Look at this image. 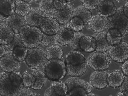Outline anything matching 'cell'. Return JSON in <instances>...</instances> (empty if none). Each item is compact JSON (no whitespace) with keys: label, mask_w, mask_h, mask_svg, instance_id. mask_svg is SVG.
Segmentation results:
<instances>
[{"label":"cell","mask_w":128,"mask_h":96,"mask_svg":"<svg viewBox=\"0 0 128 96\" xmlns=\"http://www.w3.org/2000/svg\"><path fill=\"white\" fill-rule=\"evenodd\" d=\"M54 5L56 10H62L65 8L68 2H62L58 0H54Z\"/></svg>","instance_id":"cell-39"},{"label":"cell","mask_w":128,"mask_h":96,"mask_svg":"<svg viewBox=\"0 0 128 96\" xmlns=\"http://www.w3.org/2000/svg\"><path fill=\"white\" fill-rule=\"evenodd\" d=\"M19 34L23 43L28 48H36L41 44L43 33L38 27L26 24L20 28Z\"/></svg>","instance_id":"cell-3"},{"label":"cell","mask_w":128,"mask_h":96,"mask_svg":"<svg viewBox=\"0 0 128 96\" xmlns=\"http://www.w3.org/2000/svg\"><path fill=\"white\" fill-rule=\"evenodd\" d=\"M22 0L26 2L29 4H31L36 1V0Z\"/></svg>","instance_id":"cell-45"},{"label":"cell","mask_w":128,"mask_h":96,"mask_svg":"<svg viewBox=\"0 0 128 96\" xmlns=\"http://www.w3.org/2000/svg\"><path fill=\"white\" fill-rule=\"evenodd\" d=\"M53 2L54 0H42L39 3V8L48 14L52 13L56 10Z\"/></svg>","instance_id":"cell-32"},{"label":"cell","mask_w":128,"mask_h":96,"mask_svg":"<svg viewBox=\"0 0 128 96\" xmlns=\"http://www.w3.org/2000/svg\"><path fill=\"white\" fill-rule=\"evenodd\" d=\"M86 8L92 10L97 8L100 0H80Z\"/></svg>","instance_id":"cell-35"},{"label":"cell","mask_w":128,"mask_h":96,"mask_svg":"<svg viewBox=\"0 0 128 96\" xmlns=\"http://www.w3.org/2000/svg\"><path fill=\"white\" fill-rule=\"evenodd\" d=\"M96 95L95 94H94V93L92 92H90L87 94V96H96Z\"/></svg>","instance_id":"cell-48"},{"label":"cell","mask_w":128,"mask_h":96,"mask_svg":"<svg viewBox=\"0 0 128 96\" xmlns=\"http://www.w3.org/2000/svg\"><path fill=\"white\" fill-rule=\"evenodd\" d=\"M24 45L22 41L20 35L19 33H15L13 40L10 44L5 45L6 48L10 51H13L14 49L18 46H22Z\"/></svg>","instance_id":"cell-36"},{"label":"cell","mask_w":128,"mask_h":96,"mask_svg":"<svg viewBox=\"0 0 128 96\" xmlns=\"http://www.w3.org/2000/svg\"><path fill=\"white\" fill-rule=\"evenodd\" d=\"M46 52V57L48 60L61 59L63 56V50L58 44L48 47Z\"/></svg>","instance_id":"cell-27"},{"label":"cell","mask_w":128,"mask_h":96,"mask_svg":"<svg viewBox=\"0 0 128 96\" xmlns=\"http://www.w3.org/2000/svg\"><path fill=\"white\" fill-rule=\"evenodd\" d=\"M120 91L126 90L128 92V76H125L124 80L122 86L120 87Z\"/></svg>","instance_id":"cell-40"},{"label":"cell","mask_w":128,"mask_h":96,"mask_svg":"<svg viewBox=\"0 0 128 96\" xmlns=\"http://www.w3.org/2000/svg\"><path fill=\"white\" fill-rule=\"evenodd\" d=\"M15 33L11 28L5 23L0 25V44L1 45H8L12 41Z\"/></svg>","instance_id":"cell-20"},{"label":"cell","mask_w":128,"mask_h":96,"mask_svg":"<svg viewBox=\"0 0 128 96\" xmlns=\"http://www.w3.org/2000/svg\"><path fill=\"white\" fill-rule=\"evenodd\" d=\"M68 91L67 85L65 83L57 81L52 83L44 92V96L66 95Z\"/></svg>","instance_id":"cell-18"},{"label":"cell","mask_w":128,"mask_h":96,"mask_svg":"<svg viewBox=\"0 0 128 96\" xmlns=\"http://www.w3.org/2000/svg\"><path fill=\"white\" fill-rule=\"evenodd\" d=\"M73 11L72 6L68 4L63 10H55L52 13V16L60 25H65L68 24L72 18Z\"/></svg>","instance_id":"cell-15"},{"label":"cell","mask_w":128,"mask_h":96,"mask_svg":"<svg viewBox=\"0 0 128 96\" xmlns=\"http://www.w3.org/2000/svg\"><path fill=\"white\" fill-rule=\"evenodd\" d=\"M96 9L98 14L108 18L115 14L117 8L112 0H100Z\"/></svg>","instance_id":"cell-16"},{"label":"cell","mask_w":128,"mask_h":96,"mask_svg":"<svg viewBox=\"0 0 128 96\" xmlns=\"http://www.w3.org/2000/svg\"><path fill=\"white\" fill-rule=\"evenodd\" d=\"M67 2H70V1H73L74 0H66Z\"/></svg>","instance_id":"cell-49"},{"label":"cell","mask_w":128,"mask_h":96,"mask_svg":"<svg viewBox=\"0 0 128 96\" xmlns=\"http://www.w3.org/2000/svg\"><path fill=\"white\" fill-rule=\"evenodd\" d=\"M115 0V1H120L121 0Z\"/></svg>","instance_id":"cell-50"},{"label":"cell","mask_w":128,"mask_h":96,"mask_svg":"<svg viewBox=\"0 0 128 96\" xmlns=\"http://www.w3.org/2000/svg\"><path fill=\"white\" fill-rule=\"evenodd\" d=\"M124 37L119 30L116 28L108 29L106 33L107 40L110 46L119 44L122 41Z\"/></svg>","instance_id":"cell-25"},{"label":"cell","mask_w":128,"mask_h":96,"mask_svg":"<svg viewBox=\"0 0 128 96\" xmlns=\"http://www.w3.org/2000/svg\"><path fill=\"white\" fill-rule=\"evenodd\" d=\"M116 96H124V95L122 92L120 91L117 93L116 95Z\"/></svg>","instance_id":"cell-46"},{"label":"cell","mask_w":128,"mask_h":96,"mask_svg":"<svg viewBox=\"0 0 128 96\" xmlns=\"http://www.w3.org/2000/svg\"><path fill=\"white\" fill-rule=\"evenodd\" d=\"M0 96H18L24 85L22 75L20 72H6L2 71L0 74Z\"/></svg>","instance_id":"cell-1"},{"label":"cell","mask_w":128,"mask_h":96,"mask_svg":"<svg viewBox=\"0 0 128 96\" xmlns=\"http://www.w3.org/2000/svg\"><path fill=\"white\" fill-rule=\"evenodd\" d=\"M50 15L43 12L39 8H32L25 17L27 24L30 26L40 28L46 17Z\"/></svg>","instance_id":"cell-12"},{"label":"cell","mask_w":128,"mask_h":96,"mask_svg":"<svg viewBox=\"0 0 128 96\" xmlns=\"http://www.w3.org/2000/svg\"><path fill=\"white\" fill-rule=\"evenodd\" d=\"M44 66V73L50 81H60L68 74L65 63L61 59L48 60Z\"/></svg>","instance_id":"cell-4"},{"label":"cell","mask_w":128,"mask_h":96,"mask_svg":"<svg viewBox=\"0 0 128 96\" xmlns=\"http://www.w3.org/2000/svg\"><path fill=\"white\" fill-rule=\"evenodd\" d=\"M31 72L36 78L34 84L31 88L34 90H40L46 83L48 79L45 73L40 70L34 69Z\"/></svg>","instance_id":"cell-28"},{"label":"cell","mask_w":128,"mask_h":96,"mask_svg":"<svg viewBox=\"0 0 128 96\" xmlns=\"http://www.w3.org/2000/svg\"><path fill=\"white\" fill-rule=\"evenodd\" d=\"M108 18L97 14L92 17L88 24L90 29L96 33L103 32L108 29Z\"/></svg>","instance_id":"cell-17"},{"label":"cell","mask_w":128,"mask_h":96,"mask_svg":"<svg viewBox=\"0 0 128 96\" xmlns=\"http://www.w3.org/2000/svg\"><path fill=\"white\" fill-rule=\"evenodd\" d=\"M87 63L89 67L94 71H105L108 69L112 59L106 52L94 51L89 55Z\"/></svg>","instance_id":"cell-6"},{"label":"cell","mask_w":128,"mask_h":96,"mask_svg":"<svg viewBox=\"0 0 128 96\" xmlns=\"http://www.w3.org/2000/svg\"><path fill=\"white\" fill-rule=\"evenodd\" d=\"M48 61L46 52L44 49L39 46L28 49V55L25 61L29 67L33 69H38L44 66Z\"/></svg>","instance_id":"cell-7"},{"label":"cell","mask_w":128,"mask_h":96,"mask_svg":"<svg viewBox=\"0 0 128 96\" xmlns=\"http://www.w3.org/2000/svg\"><path fill=\"white\" fill-rule=\"evenodd\" d=\"M16 2L14 0H0V14L8 17L15 13Z\"/></svg>","instance_id":"cell-24"},{"label":"cell","mask_w":128,"mask_h":96,"mask_svg":"<svg viewBox=\"0 0 128 96\" xmlns=\"http://www.w3.org/2000/svg\"><path fill=\"white\" fill-rule=\"evenodd\" d=\"M65 83L68 88L66 96H87L92 91V87L90 83L78 77L71 76Z\"/></svg>","instance_id":"cell-5"},{"label":"cell","mask_w":128,"mask_h":96,"mask_svg":"<svg viewBox=\"0 0 128 96\" xmlns=\"http://www.w3.org/2000/svg\"><path fill=\"white\" fill-rule=\"evenodd\" d=\"M122 71L125 76H128V60L124 62L121 67Z\"/></svg>","instance_id":"cell-41"},{"label":"cell","mask_w":128,"mask_h":96,"mask_svg":"<svg viewBox=\"0 0 128 96\" xmlns=\"http://www.w3.org/2000/svg\"><path fill=\"white\" fill-rule=\"evenodd\" d=\"M108 52L112 60L123 63L128 59V43L122 41L118 45L111 46Z\"/></svg>","instance_id":"cell-9"},{"label":"cell","mask_w":128,"mask_h":96,"mask_svg":"<svg viewBox=\"0 0 128 96\" xmlns=\"http://www.w3.org/2000/svg\"><path fill=\"white\" fill-rule=\"evenodd\" d=\"M59 44L58 43L56 35H48L43 33L41 45L44 46H50L51 45Z\"/></svg>","instance_id":"cell-34"},{"label":"cell","mask_w":128,"mask_h":96,"mask_svg":"<svg viewBox=\"0 0 128 96\" xmlns=\"http://www.w3.org/2000/svg\"><path fill=\"white\" fill-rule=\"evenodd\" d=\"M16 0V1H17V0Z\"/></svg>","instance_id":"cell-51"},{"label":"cell","mask_w":128,"mask_h":96,"mask_svg":"<svg viewBox=\"0 0 128 96\" xmlns=\"http://www.w3.org/2000/svg\"><path fill=\"white\" fill-rule=\"evenodd\" d=\"M0 69L6 72H13L20 68V63L14 58L12 51H7L5 55L0 58Z\"/></svg>","instance_id":"cell-10"},{"label":"cell","mask_w":128,"mask_h":96,"mask_svg":"<svg viewBox=\"0 0 128 96\" xmlns=\"http://www.w3.org/2000/svg\"><path fill=\"white\" fill-rule=\"evenodd\" d=\"M108 29H118L123 37L128 35V17L124 13L123 6L117 9L115 14L108 17Z\"/></svg>","instance_id":"cell-8"},{"label":"cell","mask_w":128,"mask_h":96,"mask_svg":"<svg viewBox=\"0 0 128 96\" xmlns=\"http://www.w3.org/2000/svg\"><path fill=\"white\" fill-rule=\"evenodd\" d=\"M5 46L3 45H1L0 46V57L1 58L5 55L6 51L5 49Z\"/></svg>","instance_id":"cell-43"},{"label":"cell","mask_w":128,"mask_h":96,"mask_svg":"<svg viewBox=\"0 0 128 96\" xmlns=\"http://www.w3.org/2000/svg\"><path fill=\"white\" fill-rule=\"evenodd\" d=\"M80 46L81 50L85 52H93L96 50V40L92 36L84 35L80 39Z\"/></svg>","instance_id":"cell-22"},{"label":"cell","mask_w":128,"mask_h":96,"mask_svg":"<svg viewBox=\"0 0 128 96\" xmlns=\"http://www.w3.org/2000/svg\"><path fill=\"white\" fill-rule=\"evenodd\" d=\"M68 24L72 30L76 32H80L86 26L82 19L78 17H72Z\"/></svg>","instance_id":"cell-31"},{"label":"cell","mask_w":128,"mask_h":96,"mask_svg":"<svg viewBox=\"0 0 128 96\" xmlns=\"http://www.w3.org/2000/svg\"><path fill=\"white\" fill-rule=\"evenodd\" d=\"M126 0V1H127V2H128V0Z\"/></svg>","instance_id":"cell-52"},{"label":"cell","mask_w":128,"mask_h":96,"mask_svg":"<svg viewBox=\"0 0 128 96\" xmlns=\"http://www.w3.org/2000/svg\"><path fill=\"white\" fill-rule=\"evenodd\" d=\"M68 74L80 77L85 74L88 64L85 56L81 51L74 50L66 55L64 61Z\"/></svg>","instance_id":"cell-2"},{"label":"cell","mask_w":128,"mask_h":96,"mask_svg":"<svg viewBox=\"0 0 128 96\" xmlns=\"http://www.w3.org/2000/svg\"><path fill=\"white\" fill-rule=\"evenodd\" d=\"M60 26V24L57 20L50 15L46 17L39 28L43 33L52 36L57 34Z\"/></svg>","instance_id":"cell-14"},{"label":"cell","mask_w":128,"mask_h":96,"mask_svg":"<svg viewBox=\"0 0 128 96\" xmlns=\"http://www.w3.org/2000/svg\"></svg>","instance_id":"cell-53"},{"label":"cell","mask_w":128,"mask_h":96,"mask_svg":"<svg viewBox=\"0 0 128 96\" xmlns=\"http://www.w3.org/2000/svg\"><path fill=\"white\" fill-rule=\"evenodd\" d=\"M123 10L125 15L128 17V1L123 6Z\"/></svg>","instance_id":"cell-42"},{"label":"cell","mask_w":128,"mask_h":96,"mask_svg":"<svg viewBox=\"0 0 128 96\" xmlns=\"http://www.w3.org/2000/svg\"><path fill=\"white\" fill-rule=\"evenodd\" d=\"M122 93H123L124 96H128V92L127 91L125 90V91H123L122 92Z\"/></svg>","instance_id":"cell-47"},{"label":"cell","mask_w":128,"mask_h":96,"mask_svg":"<svg viewBox=\"0 0 128 96\" xmlns=\"http://www.w3.org/2000/svg\"><path fill=\"white\" fill-rule=\"evenodd\" d=\"M107 33L103 32L96 33L92 36L96 40V51L100 52H106L111 46L108 42L106 38Z\"/></svg>","instance_id":"cell-23"},{"label":"cell","mask_w":128,"mask_h":96,"mask_svg":"<svg viewBox=\"0 0 128 96\" xmlns=\"http://www.w3.org/2000/svg\"><path fill=\"white\" fill-rule=\"evenodd\" d=\"M7 18V17L0 14V23H4V21H6Z\"/></svg>","instance_id":"cell-44"},{"label":"cell","mask_w":128,"mask_h":96,"mask_svg":"<svg viewBox=\"0 0 128 96\" xmlns=\"http://www.w3.org/2000/svg\"><path fill=\"white\" fill-rule=\"evenodd\" d=\"M84 35L81 32H74L72 41L70 45V46L73 50L82 51L80 48V42L81 38Z\"/></svg>","instance_id":"cell-37"},{"label":"cell","mask_w":128,"mask_h":96,"mask_svg":"<svg viewBox=\"0 0 128 96\" xmlns=\"http://www.w3.org/2000/svg\"><path fill=\"white\" fill-rule=\"evenodd\" d=\"M108 74L104 71H94L90 75L89 83L96 89H104L109 86L107 82Z\"/></svg>","instance_id":"cell-11"},{"label":"cell","mask_w":128,"mask_h":96,"mask_svg":"<svg viewBox=\"0 0 128 96\" xmlns=\"http://www.w3.org/2000/svg\"><path fill=\"white\" fill-rule=\"evenodd\" d=\"M92 14L90 10L84 7L83 5H80L74 9L73 17H78L82 19L85 25L88 24L89 21L92 17Z\"/></svg>","instance_id":"cell-26"},{"label":"cell","mask_w":128,"mask_h":96,"mask_svg":"<svg viewBox=\"0 0 128 96\" xmlns=\"http://www.w3.org/2000/svg\"><path fill=\"white\" fill-rule=\"evenodd\" d=\"M38 95L36 93H33L28 88H23L20 91L18 96H36Z\"/></svg>","instance_id":"cell-38"},{"label":"cell","mask_w":128,"mask_h":96,"mask_svg":"<svg viewBox=\"0 0 128 96\" xmlns=\"http://www.w3.org/2000/svg\"><path fill=\"white\" fill-rule=\"evenodd\" d=\"M28 49L25 45L16 47L12 51L14 57L20 62L25 61L28 55Z\"/></svg>","instance_id":"cell-30"},{"label":"cell","mask_w":128,"mask_h":96,"mask_svg":"<svg viewBox=\"0 0 128 96\" xmlns=\"http://www.w3.org/2000/svg\"><path fill=\"white\" fill-rule=\"evenodd\" d=\"M16 5L15 12L22 17H26L32 9L30 4L22 0H18L16 1Z\"/></svg>","instance_id":"cell-29"},{"label":"cell","mask_w":128,"mask_h":96,"mask_svg":"<svg viewBox=\"0 0 128 96\" xmlns=\"http://www.w3.org/2000/svg\"><path fill=\"white\" fill-rule=\"evenodd\" d=\"M74 32L70 28L69 24L60 25L59 30L56 34L59 44L64 46L70 45L72 41Z\"/></svg>","instance_id":"cell-13"},{"label":"cell","mask_w":128,"mask_h":96,"mask_svg":"<svg viewBox=\"0 0 128 96\" xmlns=\"http://www.w3.org/2000/svg\"><path fill=\"white\" fill-rule=\"evenodd\" d=\"M125 77L122 71L120 70H115L110 72L107 77L108 86L114 88H119L123 83Z\"/></svg>","instance_id":"cell-21"},{"label":"cell","mask_w":128,"mask_h":96,"mask_svg":"<svg viewBox=\"0 0 128 96\" xmlns=\"http://www.w3.org/2000/svg\"><path fill=\"white\" fill-rule=\"evenodd\" d=\"M6 24L9 26L16 33H19L20 28L28 24L25 17L19 15L16 12L8 17Z\"/></svg>","instance_id":"cell-19"},{"label":"cell","mask_w":128,"mask_h":96,"mask_svg":"<svg viewBox=\"0 0 128 96\" xmlns=\"http://www.w3.org/2000/svg\"><path fill=\"white\" fill-rule=\"evenodd\" d=\"M36 78L32 72L26 71L22 75V82L24 86L32 88L34 84Z\"/></svg>","instance_id":"cell-33"}]
</instances>
